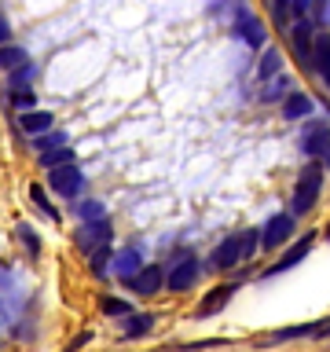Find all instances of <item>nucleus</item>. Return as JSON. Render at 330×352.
Segmentation results:
<instances>
[{"mask_svg":"<svg viewBox=\"0 0 330 352\" xmlns=\"http://www.w3.org/2000/svg\"><path fill=\"white\" fill-rule=\"evenodd\" d=\"M319 191H323V165L308 162L301 165V173H297V187H294V206L290 213L294 217H308L319 202Z\"/></svg>","mask_w":330,"mask_h":352,"instance_id":"f257e3e1","label":"nucleus"},{"mask_svg":"<svg viewBox=\"0 0 330 352\" xmlns=\"http://www.w3.org/2000/svg\"><path fill=\"white\" fill-rule=\"evenodd\" d=\"M301 151H305L316 165L330 169V129L319 125V121H308L305 132H301Z\"/></svg>","mask_w":330,"mask_h":352,"instance_id":"f03ea898","label":"nucleus"},{"mask_svg":"<svg viewBox=\"0 0 330 352\" xmlns=\"http://www.w3.org/2000/svg\"><path fill=\"white\" fill-rule=\"evenodd\" d=\"M294 231H297V217L294 213H272V220L257 231V235H261L264 250H283L286 242L294 239Z\"/></svg>","mask_w":330,"mask_h":352,"instance_id":"7ed1b4c3","label":"nucleus"},{"mask_svg":"<svg viewBox=\"0 0 330 352\" xmlns=\"http://www.w3.org/2000/svg\"><path fill=\"white\" fill-rule=\"evenodd\" d=\"M48 184H52V191L59 198H77L85 191V173L77 169V162H66V165L48 169Z\"/></svg>","mask_w":330,"mask_h":352,"instance_id":"20e7f679","label":"nucleus"},{"mask_svg":"<svg viewBox=\"0 0 330 352\" xmlns=\"http://www.w3.org/2000/svg\"><path fill=\"white\" fill-rule=\"evenodd\" d=\"M198 275H202V264H198L191 253H184V257L165 272V286H169L173 294H184V290H191V286L198 283Z\"/></svg>","mask_w":330,"mask_h":352,"instance_id":"39448f33","label":"nucleus"},{"mask_svg":"<svg viewBox=\"0 0 330 352\" xmlns=\"http://www.w3.org/2000/svg\"><path fill=\"white\" fill-rule=\"evenodd\" d=\"M125 286L132 294H140V297H154L165 286V268H162V264H140V272L129 275Z\"/></svg>","mask_w":330,"mask_h":352,"instance_id":"423d86ee","label":"nucleus"},{"mask_svg":"<svg viewBox=\"0 0 330 352\" xmlns=\"http://www.w3.org/2000/svg\"><path fill=\"white\" fill-rule=\"evenodd\" d=\"M312 246H316V231H308V235H301V242H294V246L286 250L283 257L272 264V268H264V279H272V275H283V272L297 268V264H301L308 253H312Z\"/></svg>","mask_w":330,"mask_h":352,"instance_id":"0eeeda50","label":"nucleus"},{"mask_svg":"<svg viewBox=\"0 0 330 352\" xmlns=\"http://www.w3.org/2000/svg\"><path fill=\"white\" fill-rule=\"evenodd\" d=\"M235 33H239V41H246L250 48H264V22L261 19H253V11L246 4H239L235 8Z\"/></svg>","mask_w":330,"mask_h":352,"instance_id":"6e6552de","label":"nucleus"},{"mask_svg":"<svg viewBox=\"0 0 330 352\" xmlns=\"http://www.w3.org/2000/svg\"><path fill=\"white\" fill-rule=\"evenodd\" d=\"M239 294V283H224V286H213L206 297H202V305L195 308V319H209V316H217V312H224L228 301Z\"/></svg>","mask_w":330,"mask_h":352,"instance_id":"1a4fd4ad","label":"nucleus"},{"mask_svg":"<svg viewBox=\"0 0 330 352\" xmlns=\"http://www.w3.org/2000/svg\"><path fill=\"white\" fill-rule=\"evenodd\" d=\"M235 264H242V235L224 239L213 253H209V268L213 272H231Z\"/></svg>","mask_w":330,"mask_h":352,"instance_id":"9d476101","label":"nucleus"},{"mask_svg":"<svg viewBox=\"0 0 330 352\" xmlns=\"http://www.w3.org/2000/svg\"><path fill=\"white\" fill-rule=\"evenodd\" d=\"M77 246H81L85 253H92L99 246H110V224H107V217L103 220H85V224L77 228Z\"/></svg>","mask_w":330,"mask_h":352,"instance_id":"9b49d317","label":"nucleus"},{"mask_svg":"<svg viewBox=\"0 0 330 352\" xmlns=\"http://www.w3.org/2000/svg\"><path fill=\"white\" fill-rule=\"evenodd\" d=\"M140 264H143V253H140V246H129V250L110 253V268H107V272H114L118 279L125 283L129 275H136V272H140Z\"/></svg>","mask_w":330,"mask_h":352,"instance_id":"f8f14e48","label":"nucleus"},{"mask_svg":"<svg viewBox=\"0 0 330 352\" xmlns=\"http://www.w3.org/2000/svg\"><path fill=\"white\" fill-rule=\"evenodd\" d=\"M290 41H294V52H297V59H301L308 70H312V22L308 19H297L294 26H290Z\"/></svg>","mask_w":330,"mask_h":352,"instance_id":"ddd939ff","label":"nucleus"},{"mask_svg":"<svg viewBox=\"0 0 330 352\" xmlns=\"http://www.w3.org/2000/svg\"><path fill=\"white\" fill-rule=\"evenodd\" d=\"M154 327H158V316H154V312H129L125 323H121V338H125V341H140V338H147Z\"/></svg>","mask_w":330,"mask_h":352,"instance_id":"4468645a","label":"nucleus"},{"mask_svg":"<svg viewBox=\"0 0 330 352\" xmlns=\"http://www.w3.org/2000/svg\"><path fill=\"white\" fill-rule=\"evenodd\" d=\"M316 110V103H312V96H305V92H290L286 96V103H283V118L286 121H301V118H308Z\"/></svg>","mask_w":330,"mask_h":352,"instance_id":"2eb2a0df","label":"nucleus"},{"mask_svg":"<svg viewBox=\"0 0 330 352\" xmlns=\"http://www.w3.org/2000/svg\"><path fill=\"white\" fill-rule=\"evenodd\" d=\"M312 70L330 85V37H316L312 41Z\"/></svg>","mask_w":330,"mask_h":352,"instance_id":"dca6fc26","label":"nucleus"},{"mask_svg":"<svg viewBox=\"0 0 330 352\" xmlns=\"http://www.w3.org/2000/svg\"><path fill=\"white\" fill-rule=\"evenodd\" d=\"M19 125H22V132H26V136H41V132H48V129L55 125V118L48 114V110H30V114L19 118Z\"/></svg>","mask_w":330,"mask_h":352,"instance_id":"f3484780","label":"nucleus"},{"mask_svg":"<svg viewBox=\"0 0 330 352\" xmlns=\"http://www.w3.org/2000/svg\"><path fill=\"white\" fill-rule=\"evenodd\" d=\"M22 66H30V52L26 48H15V44H0V70L15 74Z\"/></svg>","mask_w":330,"mask_h":352,"instance_id":"a211bd4d","label":"nucleus"},{"mask_svg":"<svg viewBox=\"0 0 330 352\" xmlns=\"http://www.w3.org/2000/svg\"><path fill=\"white\" fill-rule=\"evenodd\" d=\"M283 70V52L279 48H264L261 52V70H257V77L261 81H268V77H275Z\"/></svg>","mask_w":330,"mask_h":352,"instance_id":"6ab92c4d","label":"nucleus"},{"mask_svg":"<svg viewBox=\"0 0 330 352\" xmlns=\"http://www.w3.org/2000/svg\"><path fill=\"white\" fill-rule=\"evenodd\" d=\"M77 154H74V147L70 143H63V147H55V151H44L41 154V165L44 169H55V165H66V162H74Z\"/></svg>","mask_w":330,"mask_h":352,"instance_id":"aec40b11","label":"nucleus"},{"mask_svg":"<svg viewBox=\"0 0 330 352\" xmlns=\"http://www.w3.org/2000/svg\"><path fill=\"white\" fill-rule=\"evenodd\" d=\"M99 312H103V316H121V319H125L129 312H132V305L129 301H121V297H99Z\"/></svg>","mask_w":330,"mask_h":352,"instance_id":"412c9836","label":"nucleus"},{"mask_svg":"<svg viewBox=\"0 0 330 352\" xmlns=\"http://www.w3.org/2000/svg\"><path fill=\"white\" fill-rule=\"evenodd\" d=\"M63 143H66L63 132H41V136H33V147H37V154L55 151V147H63Z\"/></svg>","mask_w":330,"mask_h":352,"instance_id":"4be33fe9","label":"nucleus"},{"mask_svg":"<svg viewBox=\"0 0 330 352\" xmlns=\"http://www.w3.org/2000/svg\"><path fill=\"white\" fill-rule=\"evenodd\" d=\"M30 198H33V206H41V213H44V217L59 220V213H55V206L48 202V195H44V187H41V184H30Z\"/></svg>","mask_w":330,"mask_h":352,"instance_id":"5701e85b","label":"nucleus"},{"mask_svg":"<svg viewBox=\"0 0 330 352\" xmlns=\"http://www.w3.org/2000/svg\"><path fill=\"white\" fill-rule=\"evenodd\" d=\"M77 217H81V220H103L107 217L103 202H81V206H77Z\"/></svg>","mask_w":330,"mask_h":352,"instance_id":"b1692460","label":"nucleus"},{"mask_svg":"<svg viewBox=\"0 0 330 352\" xmlns=\"http://www.w3.org/2000/svg\"><path fill=\"white\" fill-rule=\"evenodd\" d=\"M15 231H19V239L26 242V250H30V253H41V235H33V228H30V224H19Z\"/></svg>","mask_w":330,"mask_h":352,"instance_id":"393cba45","label":"nucleus"},{"mask_svg":"<svg viewBox=\"0 0 330 352\" xmlns=\"http://www.w3.org/2000/svg\"><path fill=\"white\" fill-rule=\"evenodd\" d=\"M268 4H272L275 22H286V19H290V0H268Z\"/></svg>","mask_w":330,"mask_h":352,"instance_id":"a878e982","label":"nucleus"},{"mask_svg":"<svg viewBox=\"0 0 330 352\" xmlns=\"http://www.w3.org/2000/svg\"><path fill=\"white\" fill-rule=\"evenodd\" d=\"M11 103H19V107H30V103H37V96H33L30 88H19V92L11 96Z\"/></svg>","mask_w":330,"mask_h":352,"instance_id":"bb28decb","label":"nucleus"},{"mask_svg":"<svg viewBox=\"0 0 330 352\" xmlns=\"http://www.w3.org/2000/svg\"><path fill=\"white\" fill-rule=\"evenodd\" d=\"M96 334H92V330H85V334H77L74 341H70V345H66V352H77V349H85L88 345V341H92Z\"/></svg>","mask_w":330,"mask_h":352,"instance_id":"cd10ccee","label":"nucleus"},{"mask_svg":"<svg viewBox=\"0 0 330 352\" xmlns=\"http://www.w3.org/2000/svg\"><path fill=\"white\" fill-rule=\"evenodd\" d=\"M0 44H11V22H8V15H0Z\"/></svg>","mask_w":330,"mask_h":352,"instance_id":"c85d7f7f","label":"nucleus"},{"mask_svg":"<svg viewBox=\"0 0 330 352\" xmlns=\"http://www.w3.org/2000/svg\"><path fill=\"white\" fill-rule=\"evenodd\" d=\"M323 15H327V22H330V4H327V11H323Z\"/></svg>","mask_w":330,"mask_h":352,"instance_id":"c756f323","label":"nucleus"},{"mask_svg":"<svg viewBox=\"0 0 330 352\" xmlns=\"http://www.w3.org/2000/svg\"><path fill=\"white\" fill-rule=\"evenodd\" d=\"M327 242H330V224H327Z\"/></svg>","mask_w":330,"mask_h":352,"instance_id":"7c9ffc66","label":"nucleus"}]
</instances>
